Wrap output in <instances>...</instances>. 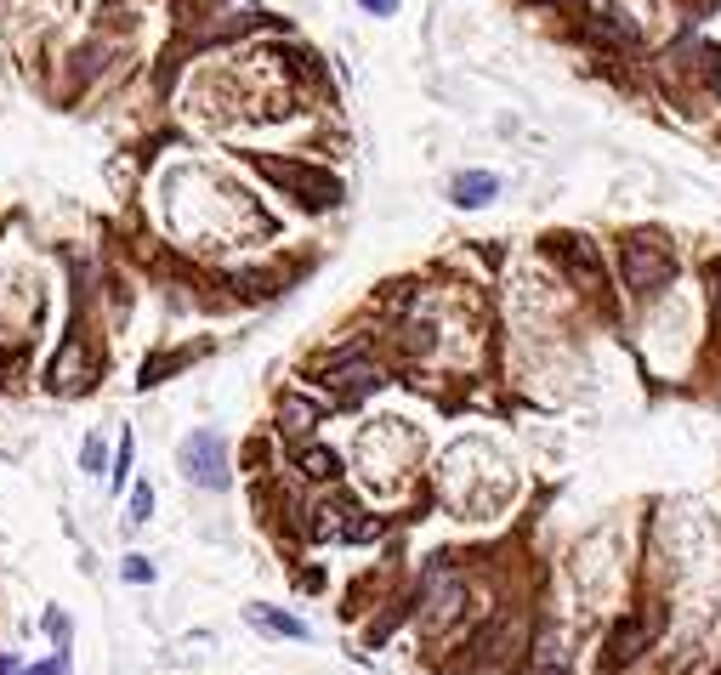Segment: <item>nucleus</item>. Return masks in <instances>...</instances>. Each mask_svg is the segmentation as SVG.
I'll return each instance as SVG.
<instances>
[{"label": "nucleus", "instance_id": "1", "mask_svg": "<svg viewBox=\"0 0 721 675\" xmlns=\"http://www.w3.org/2000/svg\"><path fill=\"white\" fill-rule=\"evenodd\" d=\"M256 171L267 176V182H279L290 199H296L301 210H330L341 205V176L324 171V165H313V159H296V154H256Z\"/></svg>", "mask_w": 721, "mask_h": 675}, {"label": "nucleus", "instance_id": "2", "mask_svg": "<svg viewBox=\"0 0 721 675\" xmlns=\"http://www.w3.org/2000/svg\"><path fill=\"white\" fill-rule=\"evenodd\" d=\"M619 278H625V290L631 295H659L670 290V278H676V250H670L659 233H631V239H619Z\"/></svg>", "mask_w": 721, "mask_h": 675}, {"label": "nucleus", "instance_id": "3", "mask_svg": "<svg viewBox=\"0 0 721 675\" xmlns=\"http://www.w3.org/2000/svg\"><path fill=\"white\" fill-rule=\"evenodd\" d=\"M182 471H188L199 488H228L233 471H228V443H222V432L188 437V443H182Z\"/></svg>", "mask_w": 721, "mask_h": 675}, {"label": "nucleus", "instance_id": "4", "mask_svg": "<svg viewBox=\"0 0 721 675\" xmlns=\"http://www.w3.org/2000/svg\"><path fill=\"white\" fill-rule=\"evenodd\" d=\"M546 250H551V261L563 267L580 290H597L602 284V261H597V244L585 239V233H551L546 239Z\"/></svg>", "mask_w": 721, "mask_h": 675}, {"label": "nucleus", "instance_id": "5", "mask_svg": "<svg viewBox=\"0 0 721 675\" xmlns=\"http://www.w3.org/2000/svg\"><path fill=\"white\" fill-rule=\"evenodd\" d=\"M46 386H52V392H80V386H91V347H86V335H69V341H63V352L46 364Z\"/></svg>", "mask_w": 721, "mask_h": 675}, {"label": "nucleus", "instance_id": "6", "mask_svg": "<svg viewBox=\"0 0 721 675\" xmlns=\"http://www.w3.org/2000/svg\"><path fill=\"white\" fill-rule=\"evenodd\" d=\"M494 193H500V176H494V171H460L455 182H449V199H455L460 210L494 205Z\"/></svg>", "mask_w": 721, "mask_h": 675}, {"label": "nucleus", "instance_id": "7", "mask_svg": "<svg viewBox=\"0 0 721 675\" xmlns=\"http://www.w3.org/2000/svg\"><path fill=\"white\" fill-rule=\"evenodd\" d=\"M653 624L642 619V613H631V619L614 624V636H608V670H619V664H631L636 653H642V641H648Z\"/></svg>", "mask_w": 721, "mask_h": 675}, {"label": "nucleus", "instance_id": "8", "mask_svg": "<svg viewBox=\"0 0 721 675\" xmlns=\"http://www.w3.org/2000/svg\"><path fill=\"white\" fill-rule=\"evenodd\" d=\"M318 426V409L307 398H284L279 403V432H313Z\"/></svg>", "mask_w": 721, "mask_h": 675}, {"label": "nucleus", "instance_id": "9", "mask_svg": "<svg viewBox=\"0 0 721 675\" xmlns=\"http://www.w3.org/2000/svg\"><path fill=\"white\" fill-rule=\"evenodd\" d=\"M176 364H188V352H154V358H142L137 386H159V381H165V375H171Z\"/></svg>", "mask_w": 721, "mask_h": 675}, {"label": "nucleus", "instance_id": "10", "mask_svg": "<svg viewBox=\"0 0 721 675\" xmlns=\"http://www.w3.org/2000/svg\"><path fill=\"white\" fill-rule=\"evenodd\" d=\"M301 471H307V477H318V483H324V477H335V471H341V460H335V449H301Z\"/></svg>", "mask_w": 721, "mask_h": 675}, {"label": "nucleus", "instance_id": "11", "mask_svg": "<svg viewBox=\"0 0 721 675\" xmlns=\"http://www.w3.org/2000/svg\"><path fill=\"white\" fill-rule=\"evenodd\" d=\"M256 619H262L267 624V630H279V636H307V624H301V619H284V613H273V607H256Z\"/></svg>", "mask_w": 721, "mask_h": 675}, {"label": "nucleus", "instance_id": "12", "mask_svg": "<svg viewBox=\"0 0 721 675\" xmlns=\"http://www.w3.org/2000/svg\"><path fill=\"white\" fill-rule=\"evenodd\" d=\"M80 466H86L91 477H97V471H103V437H97V432L86 437V449H80Z\"/></svg>", "mask_w": 721, "mask_h": 675}, {"label": "nucleus", "instance_id": "13", "mask_svg": "<svg viewBox=\"0 0 721 675\" xmlns=\"http://www.w3.org/2000/svg\"><path fill=\"white\" fill-rule=\"evenodd\" d=\"M148 511H154V488L142 483L137 494H131V511H125V522H142V517H148Z\"/></svg>", "mask_w": 721, "mask_h": 675}, {"label": "nucleus", "instance_id": "14", "mask_svg": "<svg viewBox=\"0 0 721 675\" xmlns=\"http://www.w3.org/2000/svg\"><path fill=\"white\" fill-rule=\"evenodd\" d=\"M358 6H364L370 18H392V12H398V0H358Z\"/></svg>", "mask_w": 721, "mask_h": 675}, {"label": "nucleus", "instance_id": "15", "mask_svg": "<svg viewBox=\"0 0 721 675\" xmlns=\"http://www.w3.org/2000/svg\"><path fill=\"white\" fill-rule=\"evenodd\" d=\"M125 579H131V585H142V579H154V568H148V562H137V556H131V562H125Z\"/></svg>", "mask_w": 721, "mask_h": 675}, {"label": "nucleus", "instance_id": "16", "mask_svg": "<svg viewBox=\"0 0 721 675\" xmlns=\"http://www.w3.org/2000/svg\"><path fill=\"white\" fill-rule=\"evenodd\" d=\"M46 630H52V636L63 641V636H69V619H63V613H46Z\"/></svg>", "mask_w": 721, "mask_h": 675}, {"label": "nucleus", "instance_id": "17", "mask_svg": "<svg viewBox=\"0 0 721 675\" xmlns=\"http://www.w3.org/2000/svg\"><path fill=\"white\" fill-rule=\"evenodd\" d=\"M710 307H716V329H721V273H710Z\"/></svg>", "mask_w": 721, "mask_h": 675}, {"label": "nucleus", "instance_id": "18", "mask_svg": "<svg viewBox=\"0 0 721 675\" xmlns=\"http://www.w3.org/2000/svg\"><path fill=\"white\" fill-rule=\"evenodd\" d=\"M29 675H63V658H46V664H35Z\"/></svg>", "mask_w": 721, "mask_h": 675}, {"label": "nucleus", "instance_id": "19", "mask_svg": "<svg viewBox=\"0 0 721 675\" xmlns=\"http://www.w3.org/2000/svg\"><path fill=\"white\" fill-rule=\"evenodd\" d=\"M534 6H557V0H534Z\"/></svg>", "mask_w": 721, "mask_h": 675}]
</instances>
